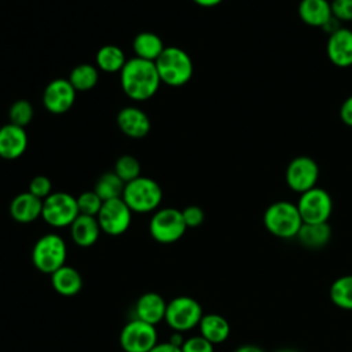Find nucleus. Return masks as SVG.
Listing matches in <instances>:
<instances>
[{"label":"nucleus","instance_id":"nucleus-34","mask_svg":"<svg viewBox=\"0 0 352 352\" xmlns=\"http://www.w3.org/2000/svg\"><path fill=\"white\" fill-rule=\"evenodd\" d=\"M182 352H214V345L199 334L184 340Z\"/></svg>","mask_w":352,"mask_h":352},{"label":"nucleus","instance_id":"nucleus-20","mask_svg":"<svg viewBox=\"0 0 352 352\" xmlns=\"http://www.w3.org/2000/svg\"><path fill=\"white\" fill-rule=\"evenodd\" d=\"M297 11L300 19L312 28H322L333 16L329 0H301Z\"/></svg>","mask_w":352,"mask_h":352},{"label":"nucleus","instance_id":"nucleus-30","mask_svg":"<svg viewBox=\"0 0 352 352\" xmlns=\"http://www.w3.org/2000/svg\"><path fill=\"white\" fill-rule=\"evenodd\" d=\"M8 116H10V122L11 124L25 128L33 120L34 110H33V106H32V103L29 100L19 99V100H15L11 104Z\"/></svg>","mask_w":352,"mask_h":352},{"label":"nucleus","instance_id":"nucleus-23","mask_svg":"<svg viewBox=\"0 0 352 352\" xmlns=\"http://www.w3.org/2000/svg\"><path fill=\"white\" fill-rule=\"evenodd\" d=\"M298 242L308 249H320L331 239L329 223H302L297 236Z\"/></svg>","mask_w":352,"mask_h":352},{"label":"nucleus","instance_id":"nucleus-9","mask_svg":"<svg viewBox=\"0 0 352 352\" xmlns=\"http://www.w3.org/2000/svg\"><path fill=\"white\" fill-rule=\"evenodd\" d=\"M296 205L302 223H327L333 213L331 195L320 187H314L300 194Z\"/></svg>","mask_w":352,"mask_h":352},{"label":"nucleus","instance_id":"nucleus-3","mask_svg":"<svg viewBox=\"0 0 352 352\" xmlns=\"http://www.w3.org/2000/svg\"><path fill=\"white\" fill-rule=\"evenodd\" d=\"M154 63L161 82L169 87L186 85L194 73L190 55L179 47H165Z\"/></svg>","mask_w":352,"mask_h":352},{"label":"nucleus","instance_id":"nucleus-5","mask_svg":"<svg viewBox=\"0 0 352 352\" xmlns=\"http://www.w3.org/2000/svg\"><path fill=\"white\" fill-rule=\"evenodd\" d=\"M67 246L65 239L50 232L40 236L32 249V263L43 274L51 275L66 264Z\"/></svg>","mask_w":352,"mask_h":352},{"label":"nucleus","instance_id":"nucleus-33","mask_svg":"<svg viewBox=\"0 0 352 352\" xmlns=\"http://www.w3.org/2000/svg\"><path fill=\"white\" fill-rule=\"evenodd\" d=\"M331 15L342 22H352V0H331Z\"/></svg>","mask_w":352,"mask_h":352},{"label":"nucleus","instance_id":"nucleus-37","mask_svg":"<svg viewBox=\"0 0 352 352\" xmlns=\"http://www.w3.org/2000/svg\"><path fill=\"white\" fill-rule=\"evenodd\" d=\"M148 352H182V349L172 345L169 341H165V342H157Z\"/></svg>","mask_w":352,"mask_h":352},{"label":"nucleus","instance_id":"nucleus-39","mask_svg":"<svg viewBox=\"0 0 352 352\" xmlns=\"http://www.w3.org/2000/svg\"><path fill=\"white\" fill-rule=\"evenodd\" d=\"M184 337H183V333L182 331H173L170 336H169V342L172 344V345H175V346H177V348H180L182 349V345L184 344Z\"/></svg>","mask_w":352,"mask_h":352},{"label":"nucleus","instance_id":"nucleus-2","mask_svg":"<svg viewBox=\"0 0 352 352\" xmlns=\"http://www.w3.org/2000/svg\"><path fill=\"white\" fill-rule=\"evenodd\" d=\"M263 223L271 235L280 239H292L297 236L302 226V219L296 204L276 201L264 210Z\"/></svg>","mask_w":352,"mask_h":352},{"label":"nucleus","instance_id":"nucleus-6","mask_svg":"<svg viewBox=\"0 0 352 352\" xmlns=\"http://www.w3.org/2000/svg\"><path fill=\"white\" fill-rule=\"evenodd\" d=\"M187 226L184 223L182 210L176 208L157 209L150 219L148 231L154 241L158 243L177 242L186 232Z\"/></svg>","mask_w":352,"mask_h":352},{"label":"nucleus","instance_id":"nucleus-36","mask_svg":"<svg viewBox=\"0 0 352 352\" xmlns=\"http://www.w3.org/2000/svg\"><path fill=\"white\" fill-rule=\"evenodd\" d=\"M340 118L346 126L352 128V95L342 102L340 107Z\"/></svg>","mask_w":352,"mask_h":352},{"label":"nucleus","instance_id":"nucleus-11","mask_svg":"<svg viewBox=\"0 0 352 352\" xmlns=\"http://www.w3.org/2000/svg\"><path fill=\"white\" fill-rule=\"evenodd\" d=\"M319 179V166L315 160L308 155L294 157L286 166L285 180L287 187L297 192L302 194L314 187Z\"/></svg>","mask_w":352,"mask_h":352},{"label":"nucleus","instance_id":"nucleus-7","mask_svg":"<svg viewBox=\"0 0 352 352\" xmlns=\"http://www.w3.org/2000/svg\"><path fill=\"white\" fill-rule=\"evenodd\" d=\"M204 316L201 304L188 296H177L166 304L165 322L173 331H188L199 324Z\"/></svg>","mask_w":352,"mask_h":352},{"label":"nucleus","instance_id":"nucleus-26","mask_svg":"<svg viewBox=\"0 0 352 352\" xmlns=\"http://www.w3.org/2000/svg\"><path fill=\"white\" fill-rule=\"evenodd\" d=\"M67 80L76 91H89L98 84L99 72L94 65L81 63L72 69Z\"/></svg>","mask_w":352,"mask_h":352},{"label":"nucleus","instance_id":"nucleus-15","mask_svg":"<svg viewBox=\"0 0 352 352\" xmlns=\"http://www.w3.org/2000/svg\"><path fill=\"white\" fill-rule=\"evenodd\" d=\"M326 54L329 60L337 67L352 66V30L341 28L327 37Z\"/></svg>","mask_w":352,"mask_h":352},{"label":"nucleus","instance_id":"nucleus-17","mask_svg":"<svg viewBox=\"0 0 352 352\" xmlns=\"http://www.w3.org/2000/svg\"><path fill=\"white\" fill-rule=\"evenodd\" d=\"M166 301L155 292L143 293L135 304V318L155 326L165 319Z\"/></svg>","mask_w":352,"mask_h":352},{"label":"nucleus","instance_id":"nucleus-28","mask_svg":"<svg viewBox=\"0 0 352 352\" xmlns=\"http://www.w3.org/2000/svg\"><path fill=\"white\" fill-rule=\"evenodd\" d=\"M124 187H125V183L114 172H106L96 180L94 191L104 202L109 199L121 198L124 192Z\"/></svg>","mask_w":352,"mask_h":352},{"label":"nucleus","instance_id":"nucleus-41","mask_svg":"<svg viewBox=\"0 0 352 352\" xmlns=\"http://www.w3.org/2000/svg\"><path fill=\"white\" fill-rule=\"evenodd\" d=\"M197 6L205 7V8H210V7H216L219 6L223 0H192Z\"/></svg>","mask_w":352,"mask_h":352},{"label":"nucleus","instance_id":"nucleus-21","mask_svg":"<svg viewBox=\"0 0 352 352\" xmlns=\"http://www.w3.org/2000/svg\"><path fill=\"white\" fill-rule=\"evenodd\" d=\"M51 285L58 294L72 297L82 289V276L76 268L65 264L51 274Z\"/></svg>","mask_w":352,"mask_h":352},{"label":"nucleus","instance_id":"nucleus-10","mask_svg":"<svg viewBox=\"0 0 352 352\" xmlns=\"http://www.w3.org/2000/svg\"><path fill=\"white\" fill-rule=\"evenodd\" d=\"M158 342L155 326L133 318L121 329L120 345L124 352H148Z\"/></svg>","mask_w":352,"mask_h":352},{"label":"nucleus","instance_id":"nucleus-38","mask_svg":"<svg viewBox=\"0 0 352 352\" xmlns=\"http://www.w3.org/2000/svg\"><path fill=\"white\" fill-rule=\"evenodd\" d=\"M342 26H341V22L338 21V19H336L334 16H331L323 26H322V29H323V32L324 33H327L329 36L330 34H333V33H336L337 30H340Z\"/></svg>","mask_w":352,"mask_h":352},{"label":"nucleus","instance_id":"nucleus-27","mask_svg":"<svg viewBox=\"0 0 352 352\" xmlns=\"http://www.w3.org/2000/svg\"><path fill=\"white\" fill-rule=\"evenodd\" d=\"M331 302L345 311H352V275L337 278L329 290Z\"/></svg>","mask_w":352,"mask_h":352},{"label":"nucleus","instance_id":"nucleus-13","mask_svg":"<svg viewBox=\"0 0 352 352\" xmlns=\"http://www.w3.org/2000/svg\"><path fill=\"white\" fill-rule=\"evenodd\" d=\"M76 89L66 78H56L47 84L43 92V104L52 114H63L76 100Z\"/></svg>","mask_w":352,"mask_h":352},{"label":"nucleus","instance_id":"nucleus-29","mask_svg":"<svg viewBox=\"0 0 352 352\" xmlns=\"http://www.w3.org/2000/svg\"><path fill=\"white\" fill-rule=\"evenodd\" d=\"M113 172L126 184L140 176V162L136 157L131 154H124L116 161Z\"/></svg>","mask_w":352,"mask_h":352},{"label":"nucleus","instance_id":"nucleus-18","mask_svg":"<svg viewBox=\"0 0 352 352\" xmlns=\"http://www.w3.org/2000/svg\"><path fill=\"white\" fill-rule=\"evenodd\" d=\"M43 210V199L34 197L29 191L21 192L10 204V214L11 217L22 224L32 223L41 217Z\"/></svg>","mask_w":352,"mask_h":352},{"label":"nucleus","instance_id":"nucleus-12","mask_svg":"<svg viewBox=\"0 0 352 352\" xmlns=\"http://www.w3.org/2000/svg\"><path fill=\"white\" fill-rule=\"evenodd\" d=\"M96 219L104 234L118 236L129 228L132 210L122 198H114L103 202Z\"/></svg>","mask_w":352,"mask_h":352},{"label":"nucleus","instance_id":"nucleus-16","mask_svg":"<svg viewBox=\"0 0 352 352\" xmlns=\"http://www.w3.org/2000/svg\"><path fill=\"white\" fill-rule=\"evenodd\" d=\"M28 133L25 128L6 124L0 126V157L3 160H16L28 148Z\"/></svg>","mask_w":352,"mask_h":352},{"label":"nucleus","instance_id":"nucleus-25","mask_svg":"<svg viewBox=\"0 0 352 352\" xmlns=\"http://www.w3.org/2000/svg\"><path fill=\"white\" fill-rule=\"evenodd\" d=\"M95 59H96L98 69H100L102 72H106V73L121 72L124 65L128 60L125 58L124 51L114 44H106V45L100 47L96 52Z\"/></svg>","mask_w":352,"mask_h":352},{"label":"nucleus","instance_id":"nucleus-35","mask_svg":"<svg viewBox=\"0 0 352 352\" xmlns=\"http://www.w3.org/2000/svg\"><path fill=\"white\" fill-rule=\"evenodd\" d=\"M182 214H183V219H184V223H186L187 228L199 227L204 223V220H205L204 210L199 206H197V205L186 206L182 210Z\"/></svg>","mask_w":352,"mask_h":352},{"label":"nucleus","instance_id":"nucleus-19","mask_svg":"<svg viewBox=\"0 0 352 352\" xmlns=\"http://www.w3.org/2000/svg\"><path fill=\"white\" fill-rule=\"evenodd\" d=\"M100 231V226L95 216L78 214L70 226L72 239L80 248H89L95 245Z\"/></svg>","mask_w":352,"mask_h":352},{"label":"nucleus","instance_id":"nucleus-40","mask_svg":"<svg viewBox=\"0 0 352 352\" xmlns=\"http://www.w3.org/2000/svg\"><path fill=\"white\" fill-rule=\"evenodd\" d=\"M234 352H264L260 346L257 345H252V344H245V345H241L238 346Z\"/></svg>","mask_w":352,"mask_h":352},{"label":"nucleus","instance_id":"nucleus-8","mask_svg":"<svg viewBox=\"0 0 352 352\" xmlns=\"http://www.w3.org/2000/svg\"><path fill=\"white\" fill-rule=\"evenodd\" d=\"M78 214L77 198L69 192H51L45 199H43L41 217L54 228L70 227Z\"/></svg>","mask_w":352,"mask_h":352},{"label":"nucleus","instance_id":"nucleus-24","mask_svg":"<svg viewBox=\"0 0 352 352\" xmlns=\"http://www.w3.org/2000/svg\"><path fill=\"white\" fill-rule=\"evenodd\" d=\"M132 48L136 58L155 62L165 50L161 37L153 32H140L132 41Z\"/></svg>","mask_w":352,"mask_h":352},{"label":"nucleus","instance_id":"nucleus-1","mask_svg":"<svg viewBox=\"0 0 352 352\" xmlns=\"http://www.w3.org/2000/svg\"><path fill=\"white\" fill-rule=\"evenodd\" d=\"M120 82L124 94L136 102L153 98L161 84L155 63L140 58H131L120 72Z\"/></svg>","mask_w":352,"mask_h":352},{"label":"nucleus","instance_id":"nucleus-4","mask_svg":"<svg viewBox=\"0 0 352 352\" xmlns=\"http://www.w3.org/2000/svg\"><path fill=\"white\" fill-rule=\"evenodd\" d=\"M121 198L132 212H155L162 201V188L154 179L139 176L125 184Z\"/></svg>","mask_w":352,"mask_h":352},{"label":"nucleus","instance_id":"nucleus-42","mask_svg":"<svg viewBox=\"0 0 352 352\" xmlns=\"http://www.w3.org/2000/svg\"><path fill=\"white\" fill-rule=\"evenodd\" d=\"M276 352H297L294 349H290V348H283V349H278Z\"/></svg>","mask_w":352,"mask_h":352},{"label":"nucleus","instance_id":"nucleus-22","mask_svg":"<svg viewBox=\"0 0 352 352\" xmlns=\"http://www.w3.org/2000/svg\"><path fill=\"white\" fill-rule=\"evenodd\" d=\"M199 334L213 345L223 344L231 333L228 320L219 314H206L201 318L198 324Z\"/></svg>","mask_w":352,"mask_h":352},{"label":"nucleus","instance_id":"nucleus-14","mask_svg":"<svg viewBox=\"0 0 352 352\" xmlns=\"http://www.w3.org/2000/svg\"><path fill=\"white\" fill-rule=\"evenodd\" d=\"M117 125L124 135L132 139H143L151 129L148 116L135 106H126L118 111Z\"/></svg>","mask_w":352,"mask_h":352},{"label":"nucleus","instance_id":"nucleus-43","mask_svg":"<svg viewBox=\"0 0 352 352\" xmlns=\"http://www.w3.org/2000/svg\"><path fill=\"white\" fill-rule=\"evenodd\" d=\"M351 30H352V28H351Z\"/></svg>","mask_w":352,"mask_h":352},{"label":"nucleus","instance_id":"nucleus-31","mask_svg":"<svg viewBox=\"0 0 352 352\" xmlns=\"http://www.w3.org/2000/svg\"><path fill=\"white\" fill-rule=\"evenodd\" d=\"M103 205V201L100 197L92 190V191H84L77 197V206L80 214L87 216H98L100 208Z\"/></svg>","mask_w":352,"mask_h":352},{"label":"nucleus","instance_id":"nucleus-32","mask_svg":"<svg viewBox=\"0 0 352 352\" xmlns=\"http://www.w3.org/2000/svg\"><path fill=\"white\" fill-rule=\"evenodd\" d=\"M29 192L40 199H45L52 192V183L44 175L34 176L29 183Z\"/></svg>","mask_w":352,"mask_h":352}]
</instances>
